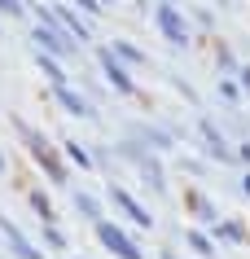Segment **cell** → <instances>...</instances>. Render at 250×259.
Listing matches in <instances>:
<instances>
[{"mask_svg":"<svg viewBox=\"0 0 250 259\" xmlns=\"http://www.w3.org/2000/svg\"><path fill=\"white\" fill-rule=\"evenodd\" d=\"M66 158H70V163H75V167H83V171H92V154L83 150V145H75V141H70V145H66Z\"/></svg>","mask_w":250,"mask_h":259,"instance_id":"cell-17","label":"cell"},{"mask_svg":"<svg viewBox=\"0 0 250 259\" xmlns=\"http://www.w3.org/2000/svg\"><path fill=\"white\" fill-rule=\"evenodd\" d=\"M202 141H207V150L215 154L220 163H233V158H237V150L228 145V141H224V132H220V127H215L211 119H202Z\"/></svg>","mask_w":250,"mask_h":259,"instance_id":"cell-9","label":"cell"},{"mask_svg":"<svg viewBox=\"0 0 250 259\" xmlns=\"http://www.w3.org/2000/svg\"><path fill=\"white\" fill-rule=\"evenodd\" d=\"M0 171H5V154H0Z\"/></svg>","mask_w":250,"mask_h":259,"instance_id":"cell-29","label":"cell"},{"mask_svg":"<svg viewBox=\"0 0 250 259\" xmlns=\"http://www.w3.org/2000/svg\"><path fill=\"white\" fill-rule=\"evenodd\" d=\"M163 259H176V255H171V250H163Z\"/></svg>","mask_w":250,"mask_h":259,"instance_id":"cell-28","label":"cell"},{"mask_svg":"<svg viewBox=\"0 0 250 259\" xmlns=\"http://www.w3.org/2000/svg\"><path fill=\"white\" fill-rule=\"evenodd\" d=\"M97 57H101V75H106V83H110L114 93H123V97H132V93H136V83H132V75H127V66L110 53V44H106V49H101Z\"/></svg>","mask_w":250,"mask_h":259,"instance_id":"cell-4","label":"cell"},{"mask_svg":"<svg viewBox=\"0 0 250 259\" xmlns=\"http://www.w3.org/2000/svg\"><path fill=\"white\" fill-rule=\"evenodd\" d=\"M0 233H5V242H9V250H14L18 259H44V250H35V246L22 237V229H18L14 220H5V215H0Z\"/></svg>","mask_w":250,"mask_h":259,"instance_id":"cell-6","label":"cell"},{"mask_svg":"<svg viewBox=\"0 0 250 259\" xmlns=\"http://www.w3.org/2000/svg\"><path fill=\"white\" fill-rule=\"evenodd\" d=\"M215 237L220 242H246V229L237 220H215Z\"/></svg>","mask_w":250,"mask_h":259,"instance_id":"cell-15","label":"cell"},{"mask_svg":"<svg viewBox=\"0 0 250 259\" xmlns=\"http://www.w3.org/2000/svg\"><path fill=\"white\" fill-rule=\"evenodd\" d=\"M132 137H136L145 150H171V145H176V137L163 132V127H132Z\"/></svg>","mask_w":250,"mask_h":259,"instance_id":"cell-11","label":"cell"},{"mask_svg":"<svg viewBox=\"0 0 250 259\" xmlns=\"http://www.w3.org/2000/svg\"><path fill=\"white\" fill-rule=\"evenodd\" d=\"M31 211H35V215H40L44 224H48V220H53V202H48V198H44V193H31Z\"/></svg>","mask_w":250,"mask_h":259,"instance_id":"cell-19","label":"cell"},{"mask_svg":"<svg viewBox=\"0 0 250 259\" xmlns=\"http://www.w3.org/2000/svg\"><path fill=\"white\" fill-rule=\"evenodd\" d=\"M35 66L53 79V88H62V83H70V75H66V66H62V57H53V53H40V62Z\"/></svg>","mask_w":250,"mask_h":259,"instance_id":"cell-13","label":"cell"},{"mask_svg":"<svg viewBox=\"0 0 250 259\" xmlns=\"http://www.w3.org/2000/svg\"><path fill=\"white\" fill-rule=\"evenodd\" d=\"M110 202L119 206V211H123V215L132 220V224H140V229H154V215H149V211H145V206H140V202H136V198H132L127 189L110 185Z\"/></svg>","mask_w":250,"mask_h":259,"instance_id":"cell-5","label":"cell"},{"mask_svg":"<svg viewBox=\"0 0 250 259\" xmlns=\"http://www.w3.org/2000/svg\"><path fill=\"white\" fill-rule=\"evenodd\" d=\"M241 193H250V171H246V176H241Z\"/></svg>","mask_w":250,"mask_h":259,"instance_id":"cell-26","label":"cell"},{"mask_svg":"<svg viewBox=\"0 0 250 259\" xmlns=\"http://www.w3.org/2000/svg\"><path fill=\"white\" fill-rule=\"evenodd\" d=\"M241 83H246V88H250V66H241Z\"/></svg>","mask_w":250,"mask_h":259,"instance_id":"cell-25","label":"cell"},{"mask_svg":"<svg viewBox=\"0 0 250 259\" xmlns=\"http://www.w3.org/2000/svg\"><path fill=\"white\" fill-rule=\"evenodd\" d=\"M197 220H202V224H215V220H220V215H215V206H211V202H202V198H197Z\"/></svg>","mask_w":250,"mask_h":259,"instance_id":"cell-20","label":"cell"},{"mask_svg":"<svg viewBox=\"0 0 250 259\" xmlns=\"http://www.w3.org/2000/svg\"><path fill=\"white\" fill-rule=\"evenodd\" d=\"M75 211H79L83 220H101V202L92 193H83V189H75Z\"/></svg>","mask_w":250,"mask_h":259,"instance_id":"cell-14","label":"cell"},{"mask_svg":"<svg viewBox=\"0 0 250 259\" xmlns=\"http://www.w3.org/2000/svg\"><path fill=\"white\" fill-rule=\"evenodd\" d=\"M220 97L228 101V106H233V101H237V83H220Z\"/></svg>","mask_w":250,"mask_h":259,"instance_id":"cell-22","label":"cell"},{"mask_svg":"<svg viewBox=\"0 0 250 259\" xmlns=\"http://www.w3.org/2000/svg\"><path fill=\"white\" fill-rule=\"evenodd\" d=\"M44 246H48V250H66V237H62V229H57L53 220L44 224Z\"/></svg>","mask_w":250,"mask_h":259,"instance_id":"cell-18","label":"cell"},{"mask_svg":"<svg viewBox=\"0 0 250 259\" xmlns=\"http://www.w3.org/2000/svg\"><path fill=\"white\" fill-rule=\"evenodd\" d=\"M53 18L62 22V27H66V35H70L75 44H88V40H92V31H88V22H83V18L75 14L70 5H57V9H53Z\"/></svg>","mask_w":250,"mask_h":259,"instance_id":"cell-7","label":"cell"},{"mask_svg":"<svg viewBox=\"0 0 250 259\" xmlns=\"http://www.w3.org/2000/svg\"><path fill=\"white\" fill-rule=\"evenodd\" d=\"M154 22H158V31H163L171 44H189V18H184L171 0H163V5L154 9Z\"/></svg>","mask_w":250,"mask_h":259,"instance_id":"cell-3","label":"cell"},{"mask_svg":"<svg viewBox=\"0 0 250 259\" xmlns=\"http://www.w3.org/2000/svg\"><path fill=\"white\" fill-rule=\"evenodd\" d=\"M57 101H62V110H66V114H75V119H92V114H97V106H92L88 97H79L70 83H62V88H57Z\"/></svg>","mask_w":250,"mask_h":259,"instance_id":"cell-8","label":"cell"},{"mask_svg":"<svg viewBox=\"0 0 250 259\" xmlns=\"http://www.w3.org/2000/svg\"><path fill=\"white\" fill-rule=\"evenodd\" d=\"M97 5H101V9H110V5H114V0H97Z\"/></svg>","mask_w":250,"mask_h":259,"instance_id":"cell-27","label":"cell"},{"mask_svg":"<svg viewBox=\"0 0 250 259\" xmlns=\"http://www.w3.org/2000/svg\"><path fill=\"white\" fill-rule=\"evenodd\" d=\"M171 5H176V0H171Z\"/></svg>","mask_w":250,"mask_h":259,"instance_id":"cell-30","label":"cell"},{"mask_svg":"<svg viewBox=\"0 0 250 259\" xmlns=\"http://www.w3.org/2000/svg\"><path fill=\"white\" fill-rule=\"evenodd\" d=\"M136 171H140V180H149L154 193H167V176H163V167H158V158H154L149 150L136 158Z\"/></svg>","mask_w":250,"mask_h":259,"instance_id":"cell-10","label":"cell"},{"mask_svg":"<svg viewBox=\"0 0 250 259\" xmlns=\"http://www.w3.org/2000/svg\"><path fill=\"white\" fill-rule=\"evenodd\" d=\"M97 242L106 246L114 259H145V250H140V246L132 242L119 224H110V220H97Z\"/></svg>","mask_w":250,"mask_h":259,"instance_id":"cell-2","label":"cell"},{"mask_svg":"<svg viewBox=\"0 0 250 259\" xmlns=\"http://www.w3.org/2000/svg\"><path fill=\"white\" fill-rule=\"evenodd\" d=\"M110 53L119 57V62H132V66H149L145 49H136V44H127V40H110Z\"/></svg>","mask_w":250,"mask_h":259,"instance_id":"cell-12","label":"cell"},{"mask_svg":"<svg viewBox=\"0 0 250 259\" xmlns=\"http://www.w3.org/2000/svg\"><path fill=\"white\" fill-rule=\"evenodd\" d=\"M5 14H27V0H0Z\"/></svg>","mask_w":250,"mask_h":259,"instance_id":"cell-21","label":"cell"},{"mask_svg":"<svg viewBox=\"0 0 250 259\" xmlns=\"http://www.w3.org/2000/svg\"><path fill=\"white\" fill-rule=\"evenodd\" d=\"M237 158H241V163H250V141L241 145V150H237Z\"/></svg>","mask_w":250,"mask_h":259,"instance_id":"cell-24","label":"cell"},{"mask_svg":"<svg viewBox=\"0 0 250 259\" xmlns=\"http://www.w3.org/2000/svg\"><path fill=\"white\" fill-rule=\"evenodd\" d=\"M35 14H40V22H35V31H31V40L40 44V53L70 57L75 49H79V44H75V40L66 35V27H62V22L53 18V9H35Z\"/></svg>","mask_w":250,"mask_h":259,"instance_id":"cell-1","label":"cell"},{"mask_svg":"<svg viewBox=\"0 0 250 259\" xmlns=\"http://www.w3.org/2000/svg\"><path fill=\"white\" fill-rule=\"evenodd\" d=\"M184 242L193 246L197 255H215V246H211V237H207V233H202V229H193V233H184Z\"/></svg>","mask_w":250,"mask_h":259,"instance_id":"cell-16","label":"cell"},{"mask_svg":"<svg viewBox=\"0 0 250 259\" xmlns=\"http://www.w3.org/2000/svg\"><path fill=\"white\" fill-rule=\"evenodd\" d=\"M70 5H79L83 14H101V5H97V0H70Z\"/></svg>","mask_w":250,"mask_h":259,"instance_id":"cell-23","label":"cell"}]
</instances>
